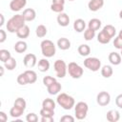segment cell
<instances>
[{
	"label": "cell",
	"instance_id": "cell-1",
	"mask_svg": "<svg viewBox=\"0 0 122 122\" xmlns=\"http://www.w3.org/2000/svg\"><path fill=\"white\" fill-rule=\"evenodd\" d=\"M25 18L22 14H15L7 22V30L10 33H16V31L25 25Z\"/></svg>",
	"mask_w": 122,
	"mask_h": 122
},
{
	"label": "cell",
	"instance_id": "cell-2",
	"mask_svg": "<svg viewBox=\"0 0 122 122\" xmlns=\"http://www.w3.org/2000/svg\"><path fill=\"white\" fill-rule=\"evenodd\" d=\"M56 102L64 110H71L72 107H74V104H75L74 98L65 92H61L57 95Z\"/></svg>",
	"mask_w": 122,
	"mask_h": 122
},
{
	"label": "cell",
	"instance_id": "cell-3",
	"mask_svg": "<svg viewBox=\"0 0 122 122\" xmlns=\"http://www.w3.org/2000/svg\"><path fill=\"white\" fill-rule=\"evenodd\" d=\"M40 46H41V52H42V54H43L46 58L52 57V56L55 54L56 49H55V45L53 44L52 41H51V40H49V39L43 40V41L41 42Z\"/></svg>",
	"mask_w": 122,
	"mask_h": 122
},
{
	"label": "cell",
	"instance_id": "cell-4",
	"mask_svg": "<svg viewBox=\"0 0 122 122\" xmlns=\"http://www.w3.org/2000/svg\"><path fill=\"white\" fill-rule=\"evenodd\" d=\"M88 111H89V107L86 102L80 101V102L76 103V105L74 106V113H75L76 119L82 120V119L86 118Z\"/></svg>",
	"mask_w": 122,
	"mask_h": 122
},
{
	"label": "cell",
	"instance_id": "cell-5",
	"mask_svg": "<svg viewBox=\"0 0 122 122\" xmlns=\"http://www.w3.org/2000/svg\"><path fill=\"white\" fill-rule=\"evenodd\" d=\"M53 68L55 71V74L58 78H64L68 71V66L66 65L65 61L62 59H58L54 62Z\"/></svg>",
	"mask_w": 122,
	"mask_h": 122
},
{
	"label": "cell",
	"instance_id": "cell-6",
	"mask_svg": "<svg viewBox=\"0 0 122 122\" xmlns=\"http://www.w3.org/2000/svg\"><path fill=\"white\" fill-rule=\"evenodd\" d=\"M68 72L69 74L74 78V79H78L83 75V69L81 66H79L77 63L75 62H71L68 65Z\"/></svg>",
	"mask_w": 122,
	"mask_h": 122
},
{
	"label": "cell",
	"instance_id": "cell-7",
	"mask_svg": "<svg viewBox=\"0 0 122 122\" xmlns=\"http://www.w3.org/2000/svg\"><path fill=\"white\" fill-rule=\"evenodd\" d=\"M84 66L92 71H97L101 68V61L96 57H88L84 60Z\"/></svg>",
	"mask_w": 122,
	"mask_h": 122
},
{
	"label": "cell",
	"instance_id": "cell-8",
	"mask_svg": "<svg viewBox=\"0 0 122 122\" xmlns=\"http://www.w3.org/2000/svg\"><path fill=\"white\" fill-rule=\"evenodd\" d=\"M111 101V95L107 92H100L96 96V102L99 106H107Z\"/></svg>",
	"mask_w": 122,
	"mask_h": 122
},
{
	"label": "cell",
	"instance_id": "cell-9",
	"mask_svg": "<svg viewBox=\"0 0 122 122\" xmlns=\"http://www.w3.org/2000/svg\"><path fill=\"white\" fill-rule=\"evenodd\" d=\"M36 56L33 53H28L24 56L23 63L27 68H33L36 65Z\"/></svg>",
	"mask_w": 122,
	"mask_h": 122
},
{
	"label": "cell",
	"instance_id": "cell-10",
	"mask_svg": "<svg viewBox=\"0 0 122 122\" xmlns=\"http://www.w3.org/2000/svg\"><path fill=\"white\" fill-rule=\"evenodd\" d=\"M27 4V0H11L10 3V8L12 11L21 10Z\"/></svg>",
	"mask_w": 122,
	"mask_h": 122
},
{
	"label": "cell",
	"instance_id": "cell-11",
	"mask_svg": "<svg viewBox=\"0 0 122 122\" xmlns=\"http://www.w3.org/2000/svg\"><path fill=\"white\" fill-rule=\"evenodd\" d=\"M104 6V0H91L88 3V8L92 11H97Z\"/></svg>",
	"mask_w": 122,
	"mask_h": 122
},
{
	"label": "cell",
	"instance_id": "cell-12",
	"mask_svg": "<svg viewBox=\"0 0 122 122\" xmlns=\"http://www.w3.org/2000/svg\"><path fill=\"white\" fill-rule=\"evenodd\" d=\"M22 15H23V17L25 18L26 21H29V22H30V21H33V20L35 19V17H36V12H35V10H34L33 9L28 8V9H25V10H24Z\"/></svg>",
	"mask_w": 122,
	"mask_h": 122
},
{
	"label": "cell",
	"instance_id": "cell-13",
	"mask_svg": "<svg viewBox=\"0 0 122 122\" xmlns=\"http://www.w3.org/2000/svg\"><path fill=\"white\" fill-rule=\"evenodd\" d=\"M61 89H62V86H61V84H60L59 82H57V81L53 82V83L51 84L49 87H47L48 92H49L50 94H51V95H54V94L59 93V92L61 91Z\"/></svg>",
	"mask_w": 122,
	"mask_h": 122
},
{
	"label": "cell",
	"instance_id": "cell-14",
	"mask_svg": "<svg viewBox=\"0 0 122 122\" xmlns=\"http://www.w3.org/2000/svg\"><path fill=\"white\" fill-rule=\"evenodd\" d=\"M57 23L61 27H67L70 24V17L65 12H60L57 15Z\"/></svg>",
	"mask_w": 122,
	"mask_h": 122
},
{
	"label": "cell",
	"instance_id": "cell-15",
	"mask_svg": "<svg viewBox=\"0 0 122 122\" xmlns=\"http://www.w3.org/2000/svg\"><path fill=\"white\" fill-rule=\"evenodd\" d=\"M107 120L110 122H117L120 119V113L116 110H111L107 112Z\"/></svg>",
	"mask_w": 122,
	"mask_h": 122
},
{
	"label": "cell",
	"instance_id": "cell-16",
	"mask_svg": "<svg viewBox=\"0 0 122 122\" xmlns=\"http://www.w3.org/2000/svg\"><path fill=\"white\" fill-rule=\"evenodd\" d=\"M57 46L60 50L62 51H67L71 48V41L68 38L65 37H61L57 40Z\"/></svg>",
	"mask_w": 122,
	"mask_h": 122
},
{
	"label": "cell",
	"instance_id": "cell-17",
	"mask_svg": "<svg viewBox=\"0 0 122 122\" xmlns=\"http://www.w3.org/2000/svg\"><path fill=\"white\" fill-rule=\"evenodd\" d=\"M109 61L111 62V64H112L114 66H117L121 63V55L118 52L112 51L109 54Z\"/></svg>",
	"mask_w": 122,
	"mask_h": 122
},
{
	"label": "cell",
	"instance_id": "cell-18",
	"mask_svg": "<svg viewBox=\"0 0 122 122\" xmlns=\"http://www.w3.org/2000/svg\"><path fill=\"white\" fill-rule=\"evenodd\" d=\"M85 28H86V23H85V21L83 19L78 18V19H76L74 21V23H73V29H74L75 31L82 32V31L85 30Z\"/></svg>",
	"mask_w": 122,
	"mask_h": 122
},
{
	"label": "cell",
	"instance_id": "cell-19",
	"mask_svg": "<svg viewBox=\"0 0 122 122\" xmlns=\"http://www.w3.org/2000/svg\"><path fill=\"white\" fill-rule=\"evenodd\" d=\"M13 49H14V51H15L16 52H18V53H23V52H25V51H27L28 45H27V43H26L25 41H23V40L17 41V42L14 44Z\"/></svg>",
	"mask_w": 122,
	"mask_h": 122
},
{
	"label": "cell",
	"instance_id": "cell-20",
	"mask_svg": "<svg viewBox=\"0 0 122 122\" xmlns=\"http://www.w3.org/2000/svg\"><path fill=\"white\" fill-rule=\"evenodd\" d=\"M16 35H17L18 38H21V39L27 38L30 35V28H29V26L24 25L22 28H20L16 31Z\"/></svg>",
	"mask_w": 122,
	"mask_h": 122
},
{
	"label": "cell",
	"instance_id": "cell-21",
	"mask_svg": "<svg viewBox=\"0 0 122 122\" xmlns=\"http://www.w3.org/2000/svg\"><path fill=\"white\" fill-rule=\"evenodd\" d=\"M111 37L104 31V30H101L98 34H97V41L101 44H108L110 41H111Z\"/></svg>",
	"mask_w": 122,
	"mask_h": 122
},
{
	"label": "cell",
	"instance_id": "cell-22",
	"mask_svg": "<svg viewBox=\"0 0 122 122\" xmlns=\"http://www.w3.org/2000/svg\"><path fill=\"white\" fill-rule=\"evenodd\" d=\"M49 69H50V62L46 58L40 59L38 62V70L42 72H45V71H48Z\"/></svg>",
	"mask_w": 122,
	"mask_h": 122
},
{
	"label": "cell",
	"instance_id": "cell-23",
	"mask_svg": "<svg viewBox=\"0 0 122 122\" xmlns=\"http://www.w3.org/2000/svg\"><path fill=\"white\" fill-rule=\"evenodd\" d=\"M27 78H28V81H29V84H33L34 82H36L37 80V74L34 71L32 70H27L24 71Z\"/></svg>",
	"mask_w": 122,
	"mask_h": 122
},
{
	"label": "cell",
	"instance_id": "cell-24",
	"mask_svg": "<svg viewBox=\"0 0 122 122\" xmlns=\"http://www.w3.org/2000/svg\"><path fill=\"white\" fill-rule=\"evenodd\" d=\"M100 27H101V21L97 18H92L88 23V28L91 30H99Z\"/></svg>",
	"mask_w": 122,
	"mask_h": 122
},
{
	"label": "cell",
	"instance_id": "cell-25",
	"mask_svg": "<svg viewBox=\"0 0 122 122\" xmlns=\"http://www.w3.org/2000/svg\"><path fill=\"white\" fill-rule=\"evenodd\" d=\"M42 108L54 111V109H55V102L52 99H51V98H46L42 102Z\"/></svg>",
	"mask_w": 122,
	"mask_h": 122
},
{
	"label": "cell",
	"instance_id": "cell-26",
	"mask_svg": "<svg viewBox=\"0 0 122 122\" xmlns=\"http://www.w3.org/2000/svg\"><path fill=\"white\" fill-rule=\"evenodd\" d=\"M78 51V53L81 55V56H88L91 52V48L89 47V45H86V44H82L78 47L77 49Z\"/></svg>",
	"mask_w": 122,
	"mask_h": 122
},
{
	"label": "cell",
	"instance_id": "cell-27",
	"mask_svg": "<svg viewBox=\"0 0 122 122\" xmlns=\"http://www.w3.org/2000/svg\"><path fill=\"white\" fill-rule=\"evenodd\" d=\"M112 72H113L112 68L111 66H109V65H105V66H103V68L101 69V74H102V76L105 77V78H110V77L112 75Z\"/></svg>",
	"mask_w": 122,
	"mask_h": 122
},
{
	"label": "cell",
	"instance_id": "cell-28",
	"mask_svg": "<svg viewBox=\"0 0 122 122\" xmlns=\"http://www.w3.org/2000/svg\"><path fill=\"white\" fill-rule=\"evenodd\" d=\"M23 112H24V110H22V109H20V108H18V107H15V106H13V107L10 110V115L11 117H13V118H18V117H20V116L23 114Z\"/></svg>",
	"mask_w": 122,
	"mask_h": 122
},
{
	"label": "cell",
	"instance_id": "cell-29",
	"mask_svg": "<svg viewBox=\"0 0 122 122\" xmlns=\"http://www.w3.org/2000/svg\"><path fill=\"white\" fill-rule=\"evenodd\" d=\"M47 32H48V30H47L46 26H44V25H38L37 28H36V30H35V33H36V35L39 38L45 37L46 34H47Z\"/></svg>",
	"mask_w": 122,
	"mask_h": 122
},
{
	"label": "cell",
	"instance_id": "cell-30",
	"mask_svg": "<svg viewBox=\"0 0 122 122\" xmlns=\"http://www.w3.org/2000/svg\"><path fill=\"white\" fill-rule=\"evenodd\" d=\"M16 65H17V63H16V60L11 56L8 61H6L5 63H4V66H5V68L8 70V71H12V70H14L15 68H16Z\"/></svg>",
	"mask_w": 122,
	"mask_h": 122
},
{
	"label": "cell",
	"instance_id": "cell-31",
	"mask_svg": "<svg viewBox=\"0 0 122 122\" xmlns=\"http://www.w3.org/2000/svg\"><path fill=\"white\" fill-rule=\"evenodd\" d=\"M102 30H104L111 38H112V37L115 35V33H116V30H115V28H114L112 25H106V26L103 28Z\"/></svg>",
	"mask_w": 122,
	"mask_h": 122
},
{
	"label": "cell",
	"instance_id": "cell-32",
	"mask_svg": "<svg viewBox=\"0 0 122 122\" xmlns=\"http://www.w3.org/2000/svg\"><path fill=\"white\" fill-rule=\"evenodd\" d=\"M10 57H11L10 52L8 50H4V49L0 50V60H1L3 63H5L6 61H8Z\"/></svg>",
	"mask_w": 122,
	"mask_h": 122
},
{
	"label": "cell",
	"instance_id": "cell-33",
	"mask_svg": "<svg viewBox=\"0 0 122 122\" xmlns=\"http://www.w3.org/2000/svg\"><path fill=\"white\" fill-rule=\"evenodd\" d=\"M94 36H95V30H91L89 28L87 30H85V31H84V38H85V40L91 41V40H92L94 38Z\"/></svg>",
	"mask_w": 122,
	"mask_h": 122
},
{
	"label": "cell",
	"instance_id": "cell-34",
	"mask_svg": "<svg viewBox=\"0 0 122 122\" xmlns=\"http://www.w3.org/2000/svg\"><path fill=\"white\" fill-rule=\"evenodd\" d=\"M13 106L18 107V108H20V109H22V110H24V111H25L26 106H27V103H26V101H25V99H24V98H22V97H18V98H16V99H15Z\"/></svg>",
	"mask_w": 122,
	"mask_h": 122
},
{
	"label": "cell",
	"instance_id": "cell-35",
	"mask_svg": "<svg viewBox=\"0 0 122 122\" xmlns=\"http://www.w3.org/2000/svg\"><path fill=\"white\" fill-rule=\"evenodd\" d=\"M17 83H18L19 85H23V86L29 84V81H28V78H27L25 72H22V73H20V74L17 76Z\"/></svg>",
	"mask_w": 122,
	"mask_h": 122
},
{
	"label": "cell",
	"instance_id": "cell-36",
	"mask_svg": "<svg viewBox=\"0 0 122 122\" xmlns=\"http://www.w3.org/2000/svg\"><path fill=\"white\" fill-rule=\"evenodd\" d=\"M51 10L52 11L58 12V13L63 12V10H64V5H59V4H53V3H51Z\"/></svg>",
	"mask_w": 122,
	"mask_h": 122
},
{
	"label": "cell",
	"instance_id": "cell-37",
	"mask_svg": "<svg viewBox=\"0 0 122 122\" xmlns=\"http://www.w3.org/2000/svg\"><path fill=\"white\" fill-rule=\"evenodd\" d=\"M56 79L51 75H47V76H44L43 78V84L46 86V87H49L51 84H52L53 82H55Z\"/></svg>",
	"mask_w": 122,
	"mask_h": 122
},
{
	"label": "cell",
	"instance_id": "cell-38",
	"mask_svg": "<svg viewBox=\"0 0 122 122\" xmlns=\"http://www.w3.org/2000/svg\"><path fill=\"white\" fill-rule=\"evenodd\" d=\"M40 114H41V116H53L54 111L42 108V109L40 110Z\"/></svg>",
	"mask_w": 122,
	"mask_h": 122
},
{
	"label": "cell",
	"instance_id": "cell-39",
	"mask_svg": "<svg viewBox=\"0 0 122 122\" xmlns=\"http://www.w3.org/2000/svg\"><path fill=\"white\" fill-rule=\"evenodd\" d=\"M26 120L28 122H36V121H38V116L34 112H30L27 114Z\"/></svg>",
	"mask_w": 122,
	"mask_h": 122
},
{
	"label": "cell",
	"instance_id": "cell-40",
	"mask_svg": "<svg viewBox=\"0 0 122 122\" xmlns=\"http://www.w3.org/2000/svg\"><path fill=\"white\" fill-rule=\"evenodd\" d=\"M113 46L116 49H118V50H122V39L119 36H117V37L114 38V40H113Z\"/></svg>",
	"mask_w": 122,
	"mask_h": 122
},
{
	"label": "cell",
	"instance_id": "cell-41",
	"mask_svg": "<svg viewBox=\"0 0 122 122\" xmlns=\"http://www.w3.org/2000/svg\"><path fill=\"white\" fill-rule=\"evenodd\" d=\"M74 117L71 115H63L60 118V122H73Z\"/></svg>",
	"mask_w": 122,
	"mask_h": 122
},
{
	"label": "cell",
	"instance_id": "cell-42",
	"mask_svg": "<svg viewBox=\"0 0 122 122\" xmlns=\"http://www.w3.org/2000/svg\"><path fill=\"white\" fill-rule=\"evenodd\" d=\"M115 104L119 109H122V93L118 94L115 98Z\"/></svg>",
	"mask_w": 122,
	"mask_h": 122
},
{
	"label": "cell",
	"instance_id": "cell-43",
	"mask_svg": "<svg viewBox=\"0 0 122 122\" xmlns=\"http://www.w3.org/2000/svg\"><path fill=\"white\" fill-rule=\"evenodd\" d=\"M6 38H7V33H6V31H5L4 30H0V43L5 42Z\"/></svg>",
	"mask_w": 122,
	"mask_h": 122
},
{
	"label": "cell",
	"instance_id": "cell-44",
	"mask_svg": "<svg viewBox=\"0 0 122 122\" xmlns=\"http://www.w3.org/2000/svg\"><path fill=\"white\" fill-rule=\"evenodd\" d=\"M41 122H53V116H41Z\"/></svg>",
	"mask_w": 122,
	"mask_h": 122
},
{
	"label": "cell",
	"instance_id": "cell-45",
	"mask_svg": "<svg viewBox=\"0 0 122 122\" xmlns=\"http://www.w3.org/2000/svg\"><path fill=\"white\" fill-rule=\"evenodd\" d=\"M8 120V116L4 112H0V121L2 122H6Z\"/></svg>",
	"mask_w": 122,
	"mask_h": 122
},
{
	"label": "cell",
	"instance_id": "cell-46",
	"mask_svg": "<svg viewBox=\"0 0 122 122\" xmlns=\"http://www.w3.org/2000/svg\"><path fill=\"white\" fill-rule=\"evenodd\" d=\"M53 4H59V5H64L65 4V0H52Z\"/></svg>",
	"mask_w": 122,
	"mask_h": 122
},
{
	"label": "cell",
	"instance_id": "cell-47",
	"mask_svg": "<svg viewBox=\"0 0 122 122\" xmlns=\"http://www.w3.org/2000/svg\"><path fill=\"white\" fill-rule=\"evenodd\" d=\"M0 18H1L0 26H3V25H4V15H3V14H0Z\"/></svg>",
	"mask_w": 122,
	"mask_h": 122
},
{
	"label": "cell",
	"instance_id": "cell-48",
	"mask_svg": "<svg viewBox=\"0 0 122 122\" xmlns=\"http://www.w3.org/2000/svg\"><path fill=\"white\" fill-rule=\"evenodd\" d=\"M0 70H1V75H3V73H4V68L3 67H0Z\"/></svg>",
	"mask_w": 122,
	"mask_h": 122
},
{
	"label": "cell",
	"instance_id": "cell-49",
	"mask_svg": "<svg viewBox=\"0 0 122 122\" xmlns=\"http://www.w3.org/2000/svg\"><path fill=\"white\" fill-rule=\"evenodd\" d=\"M118 36H119V37H120V38L122 39V30H121L119 31V33H118Z\"/></svg>",
	"mask_w": 122,
	"mask_h": 122
},
{
	"label": "cell",
	"instance_id": "cell-50",
	"mask_svg": "<svg viewBox=\"0 0 122 122\" xmlns=\"http://www.w3.org/2000/svg\"><path fill=\"white\" fill-rule=\"evenodd\" d=\"M119 17L122 19V10H120V12H119Z\"/></svg>",
	"mask_w": 122,
	"mask_h": 122
},
{
	"label": "cell",
	"instance_id": "cell-51",
	"mask_svg": "<svg viewBox=\"0 0 122 122\" xmlns=\"http://www.w3.org/2000/svg\"><path fill=\"white\" fill-rule=\"evenodd\" d=\"M120 55H121V56H122V50H121V53H120Z\"/></svg>",
	"mask_w": 122,
	"mask_h": 122
},
{
	"label": "cell",
	"instance_id": "cell-52",
	"mask_svg": "<svg viewBox=\"0 0 122 122\" xmlns=\"http://www.w3.org/2000/svg\"><path fill=\"white\" fill-rule=\"evenodd\" d=\"M69 1H74V0H69Z\"/></svg>",
	"mask_w": 122,
	"mask_h": 122
}]
</instances>
